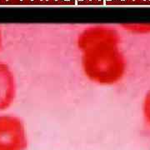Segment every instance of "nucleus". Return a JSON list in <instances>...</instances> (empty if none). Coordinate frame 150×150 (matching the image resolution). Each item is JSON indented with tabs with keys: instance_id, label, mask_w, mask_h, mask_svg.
<instances>
[{
	"instance_id": "nucleus-1",
	"label": "nucleus",
	"mask_w": 150,
	"mask_h": 150,
	"mask_svg": "<svg viewBox=\"0 0 150 150\" xmlns=\"http://www.w3.org/2000/svg\"><path fill=\"white\" fill-rule=\"evenodd\" d=\"M81 64L89 80L99 85H113L126 72L125 56L114 38L108 35L88 36L80 42Z\"/></svg>"
},
{
	"instance_id": "nucleus-2",
	"label": "nucleus",
	"mask_w": 150,
	"mask_h": 150,
	"mask_svg": "<svg viewBox=\"0 0 150 150\" xmlns=\"http://www.w3.org/2000/svg\"><path fill=\"white\" fill-rule=\"evenodd\" d=\"M28 146L26 128L21 118L0 115V150H26Z\"/></svg>"
},
{
	"instance_id": "nucleus-3",
	"label": "nucleus",
	"mask_w": 150,
	"mask_h": 150,
	"mask_svg": "<svg viewBox=\"0 0 150 150\" xmlns=\"http://www.w3.org/2000/svg\"><path fill=\"white\" fill-rule=\"evenodd\" d=\"M17 93L15 77L8 65L0 62V110H5L14 102Z\"/></svg>"
},
{
	"instance_id": "nucleus-4",
	"label": "nucleus",
	"mask_w": 150,
	"mask_h": 150,
	"mask_svg": "<svg viewBox=\"0 0 150 150\" xmlns=\"http://www.w3.org/2000/svg\"><path fill=\"white\" fill-rule=\"evenodd\" d=\"M142 110L144 121L150 126V90L146 93L144 98Z\"/></svg>"
},
{
	"instance_id": "nucleus-5",
	"label": "nucleus",
	"mask_w": 150,
	"mask_h": 150,
	"mask_svg": "<svg viewBox=\"0 0 150 150\" xmlns=\"http://www.w3.org/2000/svg\"><path fill=\"white\" fill-rule=\"evenodd\" d=\"M0 43H1V40H0Z\"/></svg>"
}]
</instances>
